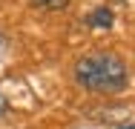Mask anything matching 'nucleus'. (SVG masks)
Segmentation results:
<instances>
[{
	"label": "nucleus",
	"instance_id": "obj_1",
	"mask_svg": "<svg viewBox=\"0 0 135 129\" xmlns=\"http://www.w3.org/2000/svg\"><path fill=\"white\" fill-rule=\"evenodd\" d=\"M75 80L86 92L121 95L129 86V69L115 52H89L75 63Z\"/></svg>",
	"mask_w": 135,
	"mask_h": 129
},
{
	"label": "nucleus",
	"instance_id": "obj_2",
	"mask_svg": "<svg viewBox=\"0 0 135 129\" xmlns=\"http://www.w3.org/2000/svg\"><path fill=\"white\" fill-rule=\"evenodd\" d=\"M86 23L95 26V29H109V26H112V12H109L107 6H101V9H95V12L86 17Z\"/></svg>",
	"mask_w": 135,
	"mask_h": 129
},
{
	"label": "nucleus",
	"instance_id": "obj_3",
	"mask_svg": "<svg viewBox=\"0 0 135 129\" xmlns=\"http://www.w3.org/2000/svg\"><path fill=\"white\" fill-rule=\"evenodd\" d=\"M37 9H46V12H60V9H66L72 0H32Z\"/></svg>",
	"mask_w": 135,
	"mask_h": 129
},
{
	"label": "nucleus",
	"instance_id": "obj_4",
	"mask_svg": "<svg viewBox=\"0 0 135 129\" xmlns=\"http://www.w3.org/2000/svg\"><path fill=\"white\" fill-rule=\"evenodd\" d=\"M6 49V34H3V32H0V52Z\"/></svg>",
	"mask_w": 135,
	"mask_h": 129
},
{
	"label": "nucleus",
	"instance_id": "obj_5",
	"mask_svg": "<svg viewBox=\"0 0 135 129\" xmlns=\"http://www.w3.org/2000/svg\"><path fill=\"white\" fill-rule=\"evenodd\" d=\"M0 112H6V98L0 95Z\"/></svg>",
	"mask_w": 135,
	"mask_h": 129
},
{
	"label": "nucleus",
	"instance_id": "obj_6",
	"mask_svg": "<svg viewBox=\"0 0 135 129\" xmlns=\"http://www.w3.org/2000/svg\"><path fill=\"white\" fill-rule=\"evenodd\" d=\"M121 129H135V123H129V126H121Z\"/></svg>",
	"mask_w": 135,
	"mask_h": 129
},
{
	"label": "nucleus",
	"instance_id": "obj_7",
	"mask_svg": "<svg viewBox=\"0 0 135 129\" xmlns=\"http://www.w3.org/2000/svg\"><path fill=\"white\" fill-rule=\"evenodd\" d=\"M115 3H127V0H115Z\"/></svg>",
	"mask_w": 135,
	"mask_h": 129
}]
</instances>
